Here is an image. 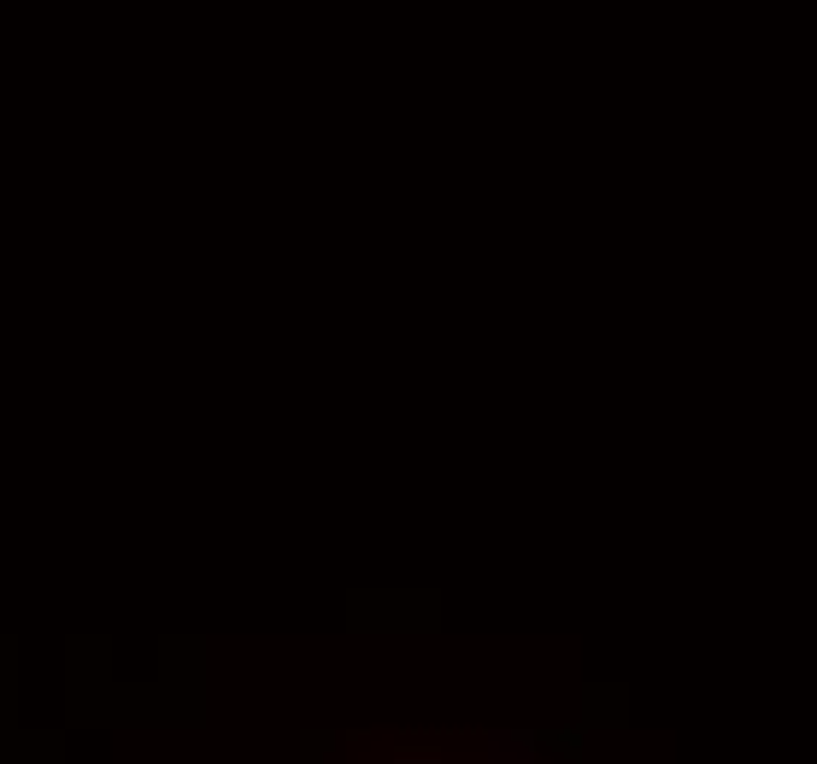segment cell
I'll return each mask as SVG.
<instances>
[]
</instances>
